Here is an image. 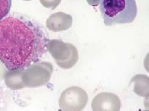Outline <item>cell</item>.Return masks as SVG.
I'll return each mask as SVG.
<instances>
[{"instance_id":"cell-1","label":"cell","mask_w":149,"mask_h":111,"mask_svg":"<svg viewBox=\"0 0 149 111\" xmlns=\"http://www.w3.org/2000/svg\"><path fill=\"white\" fill-rule=\"evenodd\" d=\"M48 40L36 20L12 14L0 21V62L8 70L25 69L45 54Z\"/></svg>"},{"instance_id":"cell-2","label":"cell","mask_w":149,"mask_h":111,"mask_svg":"<svg viewBox=\"0 0 149 111\" xmlns=\"http://www.w3.org/2000/svg\"><path fill=\"white\" fill-rule=\"evenodd\" d=\"M100 11L107 26L132 23L138 8L136 0H102Z\"/></svg>"},{"instance_id":"cell-3","label":"cell","mask_w":149,"mask_h":111,"mask_svg":"<svg viewBox=\"0 0 149 111\" xmlns=\"http://www.w3.org/2000/svg\"><path fill=\"white\" fill-rule=\"evenodd\" d=\"M47 51L51 54L55 62L63 69L72 68L79 60V52L74 45L59 39H49Z\"/></svg>"},{"instance_id":"cell-4","label":"cell","mask_w":149,"mask_h":111,"mask_svg":"<svg viewBox=\"0 0 149 111\" xmlns=\"http://www.w3.org/2000/svg\"><path fill=\"white\" fill-rule=\"evenodd\" d=\"M53 71L54 67L50 62H36L24 70L22 81L25 87L28 88L45 85L51 80Z\"/></svg>"},{"instance_id":"cell-5","label":"cell","mask_w":149,"mask_h":111,"mask_svg":"<svg viewBox=\"0 0 149 111\" xmlns=\"http://www.w3.org/2000/svg\"><path fill=\"white\" fill-rule=\"evenodd\" d=\"M58 102L63 111H81L87 104L88 95L80 87H70L62 92Z\"/></svg>"},{"instance_id":"cell-6","label":"cell","mask_w":149,"mask_h":111,"mask_svg":"<svg viewBox=\"0 0 149 111\" xmlns=\"http://www.w3.org/2000/svg\"><path fill=\"white\" fill-rule=\"evenodd\" d=\"M92 111H120L122 107L119 97L111 92H100L92 101Z\"/></svg>"},{"instance_id":"cell-7","label":"cell","mask_w":149,"mask_h":111,"mask_svg":"<svg viewBox=\"0 0 149 111\" xmlns=\"http://www.w3.org/2000/svg\"><path fill=\"white\" fill-rule=\"evenodd\" d=\"M73 18L64 12H56L51 14L46 20V27L52 32H61L67 30L72 25Z\"/></svg>"},{"instance_id":"cell-8","label":"cell","mask_w":149,"mask_h":111,"mask_svg":"<svg viewBox=\"0 0 149 111\" xmlns=\"http://www.w3.org/2000/svg\"><path fill=\"white\" fill-rule=\"evenodd\" d=\"M24 70H12L5 72L4 76V83L7 87L11 90H20L25 88L22 81Z\"/></svg>"},{"instance_id":"cell-9","label":"cell","mask_w":149,"mask_h":111,"mask_svg":"<svg viewBox=\"0 0 149 111\" xmlns=\"http://www.w3.org/2000/svg\"><path fill=\"white\" fill-rule=\"evenodd\" d=\"M131 83H134L133 92L139 96L148 98L149 96V77L145 74H136L131 79Z\"/></svg>"},{"instance_id":"cell-10","label":"cell","mask_w":149,"mask_h":111,"mask_svg":"<svg viewBox=\"0 0 149 111\" xmlns=\"http://www.w3.org/2000/svg\"><path fill=\"white\" fill-rule=\"evenodd\" d=\"M12 0H0V21L7 17L10 11Z\"/></svg>"},{"instance_id":"cell-11","label":"cell","mask_w":149,"mask_h":111,"mask_svg":"<svg viewBox=\"0 0 149 111\" xmlns=\"http://www.w3.org/2000/svg\"><path fill=\"white\" fill-rule=\"evenodd\" d=\"M61 1V0H40V2L43 7L51 10L56 9L60 4Z\"/></svg>"},{"instance_id":"cell-12","label":"cell","mask_w":149,"mask_h":111,"mask_svg":"<svg viewBox=\"0 0 149 111\" xmlns=\"http://www.w3.org/2000/svg\"><path fill=\"white\" fill-rule=\"evenodd\" d=\"M102 0H86L88 4L90 6H92V7H97L99 4H100Z\"/></svg>"},{"instance_id":"cell-13","label":"cell","mask_w":149,"mask_h":111,"mask_svg":"<svg viewBox=\"0 0 149 111\" xmlns=\"http://www.w3.org/2000/svg\"><path fill=\"white\" fill-rule=\"evenodd\" d=\"M24 1H30V0H24Z\"/></svg>"},{"instance_id":"cell-14","label":"cell","mask_w":149,"mask_h":111,"mask_svg":"<svg viewBox=\"0 0 149 111\" xmlns=\"http://www.w3.org/2000/svg\"><path fill=\"white\" fill-rule=\"evenodd\" d=\"M143 111H148V110H143Z\"/></svg>"}]
</instances>
